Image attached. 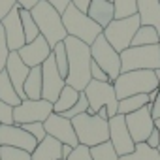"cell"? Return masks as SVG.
I'll return each instance as SVG.
<instances>
[{"mask_svg": "<svg viewBox=\"0 0 160 160\" xmlns=\"http://www.w3.org/2000/svg\"><path fill=\"white\" fill-rule=\"evenodd\" d=\"M66 55H68V75H66V85L83 92L85 87L91 83V45L83 43L81 40L66 36L64 38Z\"/></svg>", "mask_w": 160, "mask_h": 160, "instance_id": "6da1fadb", "label": "cell"}, {"mask_svg": "<svg viewBox=\"0 0 160 160\" xmlns=\"http://www.w3.org/2000/svg\"><path fill=\"white\" fill-rule=\"evenodd\" d=\"M158 79L154 70H132V72H124L121 73L115 81H113V89L119 100L128 98V96H136V94H149L152 91H156Z\"/></svg>", "mask_w": 160, "mask_h": 160, "instance_id": "7a4b0ae2", "label": "cell"}, {"mask_svg": "<svg viewBox=\"0 0 160 160\" xmlns=\"http://www.w3.org/2000/svg\"><path fill=\"white\" fill-rule=\"evenodd\" d=\"M30 15H32V19L36 21L40 34H42V36L47 40V43L51 45V49H53L57 43L64 42V38L68 36V34H66V28H64V25H62V15H60L51 4H47L45 0H40V2L30 10Z\"/></svg>", "mask_w": 160, "mask_h": 160, "instance_id": "3957f363", "label": "cell"}, {"mask_svg": "<svg viewBox=\"0 0 160 160\" xmlns=\"http://www.w3.org/2000/svg\"><path fill=\"white\" fill-rule=\"evenodd\" d=\"M70 121L73 124L79 145L94 147L104 141H109V122L106 119L98 115H91V113H81Z\"/></svg>", "mask_w": 160, "mask_h": 160, "instance_id": "277c9868", "label": "cell"}, {"mask_svg": "<svg viewBox=\"0 0 160 160\" xmlns=\"http://www.w3.org/2000/svg\"><path fill=\"white\" fill-rule=\"evenodd\" d=\"M62 25H64L68 36L81 40L87 45H91L104 32L102 27H98L87 13H83L81 10H77L73 4L68 6V10L62 13Z\"/></svg>", "mask_w": 160, "mask_h": 160, "instance_id": "5b68a950", "label": "cell"}, {"mask_svg": "<svg viewBox=\"0 0 160 160\" xmlns=\"http://www.w3.org/2000/svg\"><path fill=\"white\" fill-rule=\"evenodd\" d=\"M85 96L89 100V111L91 115H96L102 108L108 109L109 119L117 115V108H119V98L115 94L113 83H104V81H94L91 79V83L85 87Z\"/></svg>", "mask_w": 160, "mask_h": 160, "instance_id": "8992f818", "label": "cell"}, {"mask_svg": "<svg viewBox=\"0 0 160 160\" xmlns=\"http://www.w3.org/2000/svg\"><path fill=\"white\" fill-rule=\"evenodd\" d=\"M141 27L139 23V15H130L124 19H113L106 28H104V38L111 43V47L121 55L124 49H128L132 45V40L138 32V28Z\"/></svg>", "mask_w": 160, "mask_h": 160, "instance_id": "52a82bcc", "label": "cell"}, {"mask_svg": "<svg viewBox=\"0 0 160 160\" xmlns=\"http://www.w3.org/2000/svg\"><path fill=\"white\" fill-rule=\"evenodd\" d=\"M160 68V49L156 45L128 47L121 53V73L132 70H158Z\"/></svg>", "mask_w": 160, "mask_h": 160, "instance_id": "ba28073f", "label": "cell"}, {"mask_svg": "<svg viewBox=\"0 0 160 160\" xmlns=\"http://www.w3.org/2000/svg\"><path fill=\"white\" fill-rule=\"evenodd\" d=\"M91 57L108 73L111 83L121 75V55L111 47V43L104 38V34H100L91 43Z\"/></svg>", "mask_w": 160, "mask_h": 160, "instance_id": "9c48e42d", "label": "cell"}, {"mask_svg": "<svg viewBox=\"0 0 160 160\" xmlns=\"http://www.w3.org/2000/svg\"><path fill=\"white\" fill-rule=\"evenodd\" d=\"M53 113V104L40 100H23L13 108V124H28V122H45V119Z\"/></svg>", "mask_w": 160, "mask_h": 160, "instance_id": "30bf717a", "label": "cell"}, {"mask_svg": "<svg viewBox=\"0 0 160 160\" xmlns=\"http://www.w3.org/2000/svg\"><path fill=\"white\" fill-rule=\"evenodd\" d=\"M64 85H66V81L58 73V68H57L53 53H51V57L45 58V62L42 64V98L55 104L60 91L64 89Z\"/></svg>", "mask_w": 160, "mask_h": 160, "instance_id": "8fae6325", "label": "cell"}, {"mask_svg": "<svg viewBox=\"0 0 160 160\" xmlns=\"http://www.w3.org/2000/svg\"><path fill=\"white\" fill-rule=\"evenodd\" d=\"M124 121H126V126H128V132H130L134 143H145L147 138L151 136V132L154 130V119L151 115L149 104L134 113L124 115Z\"/></svg>", "mask_w": 160, "mask_h": 160, "instance_id": "7c38bea8", "label": "cell"}, {"mask_svg": "<svg viewBox=\"0 0 160 160\" xmlns=\"http://www.w3.org/2000/svg\"><path fill=\"white\" fill-rule=\"evenodd\" d=\"M43 126H45V134L51 136V138H55L62 145H70L73 149L79 145L77 136H75V130H73V124H72L70 119H66V117H62L58 113H51L45 119Z\"/></svg>", "mask_w": 160, "mask_h": 160, "instance_id": "4fadbf2b", "label": "cell"}, {"mask_svg": "<svg viewBox=\"0 0 160 160\" xmlns=\"http://www.w3.org/2000/svg\"><path fill=\"white\" fill-rule=\"evenodd\" d=\"M109 141L113 145V149L117 151L119 156H124V154H130L134 149H136V143L128 132V126H126V121H124V115L117 113L115 117H111L109 121Z\"/></svg>", "mask_w": 160, "mask_h": 160, "instance_id": "5bb4252c", "label": "cell"}, {"mask_svg": "<svg viewBox=\"0 0 160 160\" xmlns=\"http://www.w3.org/2000/svg\"><path fill=\"white\" fill-rule=\"evenodd\" d=\"M0 145L23 149L32 154L38 141L19 124H0Z\"/></svg>", "mask_w": 160, "mask_h": 160, "instance_id": "9a60e30c", "label": "cell"}, {"mask_svg": "<svg viewBox=\"0 0 160 160\" xmlns=\"http://www.w3.org/2000/svg\"><path fill=\"white\" fill-rule=\"evenodd\" d=\"M21 6L17 4L2 21H0V27L4 28L6 40H8V47L10 51H19L27 40H25V32H23V23H21V15H19Z\"/></svg>", "mask_w": 160, "mask_h": 160, "instance_id": "2e32d148", "label": "cell"}, {"mask_svg": "<svg viewBox=\"0 0 160 160\" xmlns=\"http://www.w3.org/2000/svg\"><path fill=\"white\" fill-rule=\"evenodd\" d=\"M17 53H19L21 60H23L28 68H36V66H42V64L45 62V58L51 57L53 49H51V45L47 43V40L40 34L34 42L25 43Z\"/></svg>", "mask_w": 160, "mask_h": 160, "instance_id": "e0dca14e", "label": "cell"}, {"mask_svg": "<svg viewBox=\"0 0 160 160\" xmlns=\"http://www.w3.org/2000/svg\"><path fill=\"white\" fill-rule=\"evenodd\" d=\"M6 73L10 75V81L13 83L15 92L19 94V98H21V100H27L23 87H25V81H27L28 73H30V68L21 60V57H19L17 51H12V53H10L8 62H6Z\"/></svg>", "mask_w": 160, "mask_h": 160, "instance_id": "ac0fdd59", "label": "cell"}, {"mask_svg": "<svg viewBox=\"0 0 160 160\" xmlns=\"http://www.w3.org/2000/svg\"><path fill=\"white\" fill-rule=\"evenodd\" d=\"M87 15L102 28H106L115 19V6L111 0H91Z\"/></svg>", "mask_w": 160, "mask_h": 160, "instance_id": "d6986e66", "label": "cell"}, {"mask_svg": "<svg viewBox=\"0 0 160 160\" xmlns=\"http://www.w3.org/2000/svg\"><path fill=\"white\" fill-rule=\"evenodd\" d=\"M138 15L143 27H152L160 34V4L158 0H138Z\"/></svg>", "mask_w": 160, "mask_h": 160, "instance_id": "ffe728a7", "label": "cell"}, {"mask_svg": "<svg viewBox=\"0 0 160 160\" xmlns=\"http://www.w3.org/2000/svg\"><path fill=\"white\" fill-rule=\"evenodd\" d=\"M30 160H62V143L51 136H45V139L32 151Z\"/></svg>", "mask_w": 160, "mask_h": 160, "instance_id": "44dd1931", "label": "cell"}, {"mask_svg": "<svg viewBox=\"0 0 160 160\" xmlns=\"http://www.w3.org/2000/svg\"><path fill=\"white\" fill-rule=\"evenodd\" d=\"M25 98L27 100H40L42 98V66L30 68V73L25 81Z\"/></svg>", "mask_w": 160, "mask_h": 160, "instance_id": "7402d4cb", "label": "cell"}, {"mask_svg": "<svg viewBox=\"0 0 160 160\" xmlns=\"http://www.w3.org/2000/svg\"><path fill=\"white\" fill-rule=\"evenodd\" d=\"M0 100H2L4 104H8V106H12V108L19 106L23 102L19 98V94L15 92V87L10 81V75L6 73V70L0 72Z\"/></svg>", "mask_w": 160, "mask_h": 160, "instance_id": "603a6c76", "label": "cell"}, {"mask_svg": "<svg viewBox=\"0 0 160 160\" xmlns=\"http://www.w3.org/2000/svg\"><path fill=\"white\" fill-rule=\"evenodd\" d=\"M79 96H81V92H79V91H75V89L64 85V89L60 91L57 102L53 104V113H64V111L72 109V108L75 106V102L79 100Z\"/></svg>", "mask_w": 160, "mask_h": 160, "instance_id": "cb8c5ba5", "label": "cell"}, {"mask_svg": "<svg viewBox=\"0 0 160 160\" xmlns=\"http://www.w3.org/2000/svg\"><path fill=\"white\" fill-rule=\"evenodd\" d=\"M160 42V34L156 28L152 27H139L134 40H132V45L130 47H141V45H156Z\"/></svg>", "mask_w": 160, "mask_h": 160, "instance_id": "d4e9b609", "label": "cell"}, {"mask_svg": "<svg viewBox=\"0 0 160 160\" xmlns=\"http://www.w3.org/2000/svg\"><path fill=\"white\" fill-rule=\"evenodd\" d=\"M149 104V94H136V96H128V98H122L119 100V108H117V113L121 115H128V113H134L141 108H145Z\"/></svg>", "mask_w": 160, "mask_h": 160, "instance_id": "484cf974", "label": "cell"}, {"mask_svg": "<svg viewBox=\"0 0 160 160\" xmlns=\"http://www.w3.org/2000/svg\"><path fill=\"white\" fill-rule=\"evenodd\" d=\"M119 160H160L158 151L151 149L147 143H136V149L130 154L119 156Z\"/></svg>", "mask_w": 160, "mask_h": 160, "instance_id": "4316f807", "label": "cell"}, {"mask_svg": "<svg viewBox=\"0 0 160 160\" xmlns=\"http://www.w3.org/2000/svg\"><path fill=\"white\" fill-rule=\"evenodd\" d=\"M19 15H21V23H23V32H25V40H27V43H30V42H34L38 36H40V30H38V25H36V21L32 19V15H30V12L28 10H19Z\"/></svg>", "mask_w": 160, "mask_h": 160, "instance_id": "83f0119b", "label": "cell"}, {"mask_svg": "<svg viewBox=\"0 0 160 160\" xmlns=\"http://www.w3.org/2000/svg\"><path fill=\"white\" fill-rule=\"evenodd\" d=\"M91 156L92 160H119V154L113 149L111 141H104L100 145L91 147Z\"/></svg>", "mask_w": 160, "mask_h": 160, "instance_id": "f1b7e54d", "label": "cell"}, {"mask_svg": "<svg viewBox=\"0 0 160 160\" xmlns=\"http://www.w3.org/2000/svg\"><path fill=\"white\" fill-rule=\"evenodd\" d=\"M115 19H124L138 13V0H113Z\"/></svg>", "mask_w": 160, "mask_h": 160, "instance_id": "f546056e", "label": "cell"}, {"mask_svg": "<svg viewBox=\"0 0 160 160\" xmlns=\"http://www.w3.org/2000/svg\"><path fill=\"white\" fill-rule=\"evenodd\" d=\"M53 58H55V64L58 68V73L66 79V75H68V55H66L64 42H60L53 47Z\"/></svg>", "mask_w": 160, "mask_h": 160, "instance_id": "4dcf8cb0", "label": "cell"}, {"mask_svg": "<svg viewBox=\"0 0 160 160\" xmlns=\"http://www.w3.org/2000/svg\"><path fill=\"white\" fill-rule=\"evenodd\" d=\"M0 160H30V152L8 145H0Z\"/></svg>", "mask_w": 160, "mask_h": 160, "instance_id": "1f68e13d", "label": "cell"}, {"mask_svg": "<svg viewBox=\"0 0 160 160\" xmlns=\"http://www.w3.org/2000/svg\"><path fill=\"white\" fill-rule=\"evenodd\" d=\"M87 111H89V100H87L85 92H81V96H79V100L75 102V106H73L72 109H68V111H64V113H58V115H62V117H66V119H73V117L81 115V113H87Z\"/></svg>", "mask_w": 160, "mask_h": 160, "instance_id": "d6a6232c", "label": "cell"}, {"mask_svg": "<svg viewBox=\"0 0 160 160\" xmlns=\"http://www.w3.org/2000/svg\"><path fill=\"white\" fill-rule=\"evenodd\" d=\"M21 126H23V128H25V130H27V132H28L38 143L43 141L45 136H47V134H45V126H43V122H28V124H21Z\"/></svg>", "mask_w": 160, "mask_h": 160, "instance_id": "836d02e7", "label": "cell"}, {"mask_svg": "<svg viewBox=\"0 0 160 160\" xmlns=\"http://www.w3.org/2000/svg\"><path fill=\"white\" fill-rule=\"evenodd\" d=\"M10 47H8V40H6V34H4V28L0 27V72L6 70V62H8V57H10Z\"/></svg>", "mask_w": 160, "mask_h": 160, "instance_id": "e575fe53", "label": "cell"}, {"mask_svg": "<svg viewBox=\"0 0 160 160\" xmlns=\"http://www.w3.org/2000/svg\"><path fill=\"white\" fill-rule=\"evenodd\" d=\"M66 160H92V156H91V147L77 145Z\"/></svg>", "mask_w": 160, "mask_h": 160, "instance_id": "d590c367", "label": "cell"}, {"mask_svg": "<svg viewBox=\"0 0 160 160\" xmlns=\"http://www.w3.org/2000/svg\"><path fill=\"white\" fill-rule=\"evenodd\" d=\"M0 124H13V108L0 100Z\"/></svg>", "mask_w": 160, "mask_h": 160, "instance_id": "8d00e7d4", "label": "cell"}, {"mask_svg": "<svg viewBox=\"0 0 160 160\" xmlns=\"http://www.w3.org/2000/svg\"><path fill=\"white\" fill-rule=\"evenodd\" d=\"M91 79H94V81H104V83H111L109 77H108V73H106L94 60L91 62Z\"/></svg>", "mask_w": 160, "mask_h": 160, "instance_id": "74e56055", "label": "cell"}, {"mask_svg": "<svg viewBox=\"0 0 160 160\" xmlns=\"http://www.w3.org/2000/svg\"><path fill=\"white\" fill-rule=\"evenodd\" d=\"M15 6H17L15 0H0V21H2Z\"/></svg>", "mask_w": 160, "mask_h": 160, "instance_id": "f35d334b", "label": "cell"}, {"mask_svg": "<svg viewBox=\"0 0 160 160\" xmlns=\"http://www.w3.org/2000/svg\"><path fill=\"white\" fill-rule=\"evenodd\" d=\"M45 2H47V4H51V6H53L60 15L68 10V6H72V0H45Z\"/></svg>", "mask_w": 160, "mask_h": 160, "instance_id": "ab89813d", "label": "cell"}, {"mask_svg": "<svg viewBox=\"0 0 160 160\" xmlns=\"http://www.w3.org/2000/svg\"><path fill=\"white\" fill-rule=\"evenodd\" d=\"M149 108H151V115H152V119H154V121L160 119V87H158V94H156L154 102L149 104Z\"/></svg>", "mask_w": 160, "mask_h": 160, "instance_id": "60d3db41", "label": "cell"}, {"mask_svg": "<svg viewBox=\"0 0 160 160\" xmlns=\"http://www.w3.org/2000/svg\"><path fill=\"white\" fill-rule=\"evenodd\" d=\"M151 149H158V145H160V134H158V130L154 128L152 132H151V136L147 138V141H145Z\"/></svg>", "mask_w": 160, "mask_h": 160, "instance_id": "b9f144b4", "label": "cell"}, {"mask_svg": "<svg viewBox=\"0 0 160 160\" xmlns=\"http://www.w3.org/2000/svg\"><path fill=\"white\" fill-rule=\"evenodd\" d=\"M113 2V0H111ZM72 4L77 8V10H81L83 13H87V10H89V4H91V0H72Z\"/></svg>", "mask_w": 160, "mask_h": 160, "instance_id": "7bdbcfd3", "label": "cell"}, {"mask_svg": "<svg viewBox=\"0 0 160 160\" xmlns=\"http://www.w3.org/2000/svg\"><path fill=\"white\" fill-rule=\"evenodd\" d=\"M15 2H17L23 10H28V12H30V10H32V8L40 2V0H15Z\"/></svg>", "mask_w": 160, "mask_h": 160, "instance_id": "ee69618b", "label": "cell"}, {"mask_svg": "<svg viewBox=\"0 0 160 160\" xmlns=\"http://www.w3.org/2000/svg\"><path fill=\"white\" fill-rule=\"evenodd\" d=\"M72 151H73V147H70V145H62V160H66V158L72 154Z\"/></svg>", "mask_w": 160, "mask_h": 160, "instance_id": "f6af8a7d", "label": "cell"}, {"mask_svg": "<svg viewBox=\"0 0 160 160\" xmlns=\"http://www.w3.org/2000/svg\"><path fill=\"white\" fill-rule=\"evenodd\" d=\"M154 128H156V130H158V134H160V119H156V121H154Z\"/></svg>", "mask_w": 160, "mask_h": 160, "instance_id": "bcb514c9", "label": "cell"}, {"mask_svg": "<svg viewBox=\"0 0 160 160\" xmlns=\"http://www.w3.org/2000/svg\"><path fill=\"white\" fill-rule=\"evenodd\" d=\"M154 73H156V79H158V85H160V68H158V70H154Z\"/></svg>", "mask_w": 160, "mask_h": 160, "instance_id": "7dc6e473", "label": "cell"}, {"mask_svg": "<svg viewBox=\"0 0 160 160\" xmlns=\"http://www.w3.org/2000/svg\"><path fill=\"white\" fill-rule=\"evenodd\" d=\"M156 151H158V156H160V145H158V149H156Z\"/></svg>", "mask_w": 160, "mask_h": 160, "instance_id": "c3c4849f", "label": "cell"}, {"mask_svg": "<svg viewBox=\"0 0 160 160\" xmlns=\"http://www.w3.org/2000/svg\"><path fill=\"white\" fill-rule=\"evenodd\" d=\"M158 49H160V42H158Z\"/></svg>", "mask_w": 160, "mask_h": 160, "instance_id": "681fc988", "label": "cell"}, {"mask_svg": "<svg viewBox=\"0 0 160 160\" xmlns=\"http://www.w3.org/2000/svg\"><path fill=\"white\" fill-rule=\"evenodd\" d=\"M158 4H160V0H158Z\"/></svg>", "mask_w": 160, "mask_h": 160, "instance_id": "f907efd6", "label": "cell"}]
</instances>
